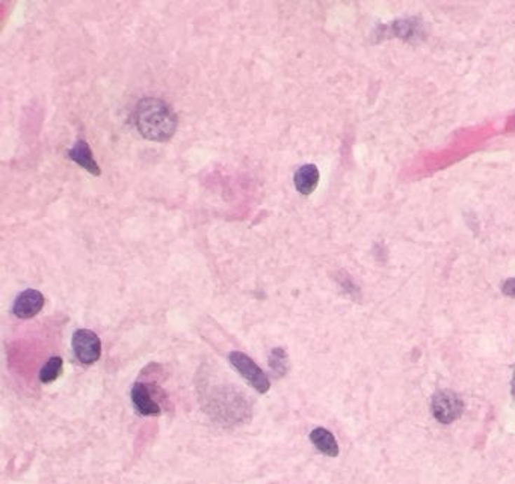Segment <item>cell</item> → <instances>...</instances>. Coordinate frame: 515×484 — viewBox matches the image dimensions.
<instances>
[{
    "instance_id": "obj_1",
    "label": "cell",
    "mask_w": 515,
    "mask_h": 484,
    "mask_svg": "<svg viewBox=\"0 0 515 484\" xmlns=\"http://www.w3.org/2000/svg\"><path fill=\"white\" fill-rule=\"evenodd\" d=\"M135 125L145 139L167 142L177 130V116L163 100L144 99L135 111Z\"/></svg>"
},
{
    "instance_id": "obj_2",
    "label": "cell",
    "mask_w": 515,
    "mask_h": 484,
    "mask_svg": "<svg viewBox=\"0 0 515 484\" xmlns=\"http://www.w3.org/2000/svg\"><path fill=\"white\" fill-rule=\"evenodd\" d=\"M228 361L233 369L244 377L257 392L266 394L270 390V380L268 379V376L248 355L242 352H231L228 355Z\"/></svg>"
},
{
    "instance_id": "obj_3",
    "label": "cell",
    "mask_w": 515,
    "mask_h": 484,
    "mask_svg": "<svg viewBox=\"0 0 515 484\" xmlns=\"http://www.w3.org/2000/svg\"><path fill=\"white\" fill-rule=\"evenodd\" d=\"M431 409L434 418L440 424H452L462 415L464 403L458 394L443 390L434 394Z\"/></svg>"
},
{
    "instance_id": "obj_4",
    "label": "cell",
    "mask_w": 515,
    "mask_h": 484,
    "mask_svg": "<svg viewBox=\"0 0 515 484\" xmlns=\"http://www.w3.org/2000/svg\"><path fill=\"white\" fill-rule=\"evenodd\" d=\"M73 352L83 365L95 364L102 356V341L90 329H77L71 338Z\"/></svg>"
},
{
    "instance_id": "obj_5",
    "label": "cell",
    "mask_w": 515,
    "mask_h": 484,
    "mask_svg": "<svg viewBox=\"0 0 515 484\" xmlns=\"http://www.w3.org/2000/svg\"><path fill=\"white\" fill-rule=\"evenodd\" d=\"M43 306L44 296L38 290L29 288L17 296L13 305V313L15 314V317L22 318V320H29V318H34L40 313Z\"/></svg>"
},
{
    "instance_id": "obj_6",
    "label": "cell",
    "mask_w": 515,
    "mask_h": 484,
    "mask_svg": "<svg viewBox=\"0 0 515 484\" xmlns=\"http://www.w3.org/2000/svg\"><path fill=\"white\" fill-rule=\"evenodd\" d=\"M130 399L138 413L144 416H158L160 415V406L153 399L150 386L145 383H135L130 391Z\"/></svg>"
},
{
    "instance_id": "obj_7",
    "label": "cell",
    "mask_w": 515,
    "mask_h": 484,
    "mask_svg": "<svg viewBox=\"0 0 515 484\" xmlns=\"http://www.w3.org/2000/svg\"><path fill=\"white\" fill-rule=\"evenodd\" d=\"M295 187L301 195L308 197L316 190L319 183V169L315 164H304L295 172Z\"/></svg>"
},
{
    "instance_id": "obj_8",
    "label": "cell",
    "mask_w": 515,
    "mask_h": 484,
    "mask_svg": "<svg viewBox=\"0 0 515 484\" xmlns=\"http://www.w3.org/2000/svg\"><path fill=\"white\" fill-rule=\"evenodd\" d=\"M310 441L316 447L319 453L325 454L328 457H337L338 456V443L334 438V434L324 429V427H316L310 433Z\"/></svg>"
},
{
    "instance_id": "obj_9",
    "label": "cell",
    "mask_w": 515,
    "mask_h": 484,
    "mask_svg": "<svg viewBox=\"0 0 515 484\" xmlns=\"http://www.w3.org/2000/svg\"><path fill=\"white\" fill-rule=\"evenodd\" d=\"M68 157H70L73 162H76L83 169L91 172L92 176H100L99 164L95 163L90 145L86 143L85 141L77 142L74 147L70 151H68Z\"/></svg>"
},
{
    "instance_id": "obj_10",
    "label": "cell",
    "mask_w": 515,
    "mask_h": 484,
    "mask_svg": "<svg viewBox=\"0 0 515 484\" xmlns=\"http://www.w3.org/2000/svg\"><path fill=\"white\" fill-rule=\"evenodd\" d=\"M269 366L277 377H284L289 371V356L284 348L275 347L269 355Z\"/></svg>"
},
{
    "instance_id": "obj_11",
    "label": "cell",
    "mask_w": 515,
    "mask_h": 484,
    "mask_svg": "<svg viewBox=\"0 0 515 484\" xmlns=\"http://www.w3.org/2000/svg\"><path fill=\"white\" fill-rule=\"evenodd\" d=\"M62 373V360L60 356H53L48 360L40 371V380L43 383H52Z\"/></svg>"
},
{
    "instance_id": "obj_12",
    "label": "cell",
    "mask_w": 515,
    "mask_h": 484,
    "mask_svg": "<svg viewBox=\"0 0 515 484\" xmlns=\"http://www.w3.org/2000/svg\"><path fill=\"white\" fill-rule=\"evenodd\" d=\"M502 292L504 296H509V297H515V278H511L508 279L507 283L503 284L502 287Z\"/></svg>"
},
{
    "instance_id": "obj_13",
    "label": "cell",
    "mask_w": 515,
    "mask_h": 484,
    "mask_svg": "<svg viewBox=\"0 0 515 484\" xmlns=\"http://www.w3.org/2000/svg\"><path fill=\"white\" fill-rule=\"evenodd\" d=\"M511 392H512V397L515 399V371H514V376H512V382H511Z\"/></svg>"
}]
</instances>
